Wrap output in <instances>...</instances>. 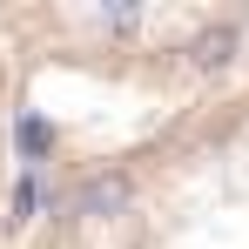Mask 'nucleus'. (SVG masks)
<instances>
[{
    "label": "nucleus",
    "instance_id": "obj_1",
    "mask_svg": "<svg viewBox=\"0 0 249 249\" xmlns=\"http://www.w3.org/2000/svg\"><path fill=\"white\" fill-rule=\"evenodd\" d=\"M20 148L41 155V148H47V128H41V122H20Z\"/></svg>",
    "mask_w": 249,
    "mask_h": 249
}]
</instances>
